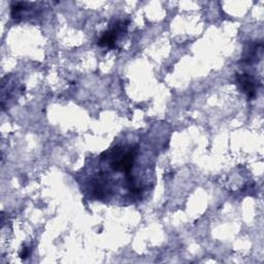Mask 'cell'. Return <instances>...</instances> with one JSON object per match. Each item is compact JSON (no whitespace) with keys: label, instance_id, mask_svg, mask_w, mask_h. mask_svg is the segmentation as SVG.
Wrapping results in <instances>:
<instances>
[{"label":"cell","instance_id":"2","mask_svg":"<svg viewBox=\"0 0 264 264\" xmlns=\"http://www.w3.org/2000/svg\"><path fill=\"white\" fill-rule=\"evenodd\" d=\"M236 82L239 86V89L242 90V92L246 93L250 99L255 97L256 90H257V83L254 80V78H252L248 74H237Z\"/></svg>","mask_w":264,"mask_h":264},{"label":"cell","instance_id":"4","mask_svg":"<svg viewBox=\"0 0 264 264\" xmlns=\"http://www.w3.org/2000/svg\"><path fill=\"white\" fill-rule=\"evenodd\" d=\"M20 256H21V258H22V259H24V258H27V256H28V249H27L26 247H25V248H23V250H22V252H21Z\"/></svg>","mask_w":264,"mask_h":264},{"label":"cell","instance_id":"1","mask_svg":"<svg viewBox=\"0 0 264 264\" xmlns=\"http://www.w3.org/2000/svg\"><path fill=\"white\" fill-rule=\"evenodd\" d=\"M128 26V22H124V21H118L116 22L115 25L113 26V28L105 32L99 39H98V44L100 46H107V47H114L116 40L119 36V34L123 33L124 31H126Z\"/></svg>","mask_w":264,"mask_h":264},{"label":"cell","instance_id":"3","mask_svg":"<svg viewBox=\"0 0 264 264\" xmlns=\"http://www.w3.org/2000/svg\"><path fill=\"white\" fill-rule=\"evenodd\" d=\"M261 49H262V44L261 43H257V42L250 43L248 45V49H246L245 52H244L243 61L248 63V64L254 62L255 58H257L259 53L261 52Z\"/></svg>","mask_w":264,"mask_h":264}]
</instances>
